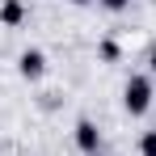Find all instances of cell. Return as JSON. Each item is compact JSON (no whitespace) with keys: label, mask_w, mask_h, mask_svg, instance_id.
<instances>
[{"label":"cell","mask_w":156,"mask_h":156,"mask_svg":"<svg viewBox=\"0 0 156 156\" xmlns=\"http://www.w3.org/2000/svg\"><path fill=\"white\" fill-rule=\"evenodd\" d=\"M122 110L131 118H139V114L152 110V76H131L122 84Z\"/></svg>","instance_id":"cell-1"},{"label":"cell","mask_w":156,"mask_h":156,"mask_svg":"<svg viewBox=\"0 0 156 156\" xmlns=\"http://www.w3.org/2000/svg\"><path fill=\"white\" fill-rule=\"evenodd\" d=\"M72 139H76V148H80L84 156H101V131H97L93 118H80L76 131H72Z\"/></svg>","instance_id":"cell-2"},{"label":"cell","mask_w":156,"mask_h":156,"mask_svg":"<svg viewBox=\"0 0 156 156\" xmlns=\"http://www.w3.org/2000/svg\"><path fill=\"white\" fill-rule=\"evenodd\" d=\"M17 72H21V80H42V72H47V55L38 51V47H26V51L17 55Z\"/></svg>","instance_id":"cell-3"},{"label":"cell","mask_w":156,"mask_h":156,"mask_svg":"<svg viewBox=\"0 0 156 156\" xmlns=\"http://www.w3.org/2000/svg\"><path fill=\"white\" fill-rule=\"evenodd\" d=\"M30 17V9H26V0H0V26H9V30H17L21 21Z\"/></svg>","instance_id":"cell-4"},{"label":"cell","mask_w":156,"mask_h":156,"mask_svg":"<svg viewBox=\"0 0 156 156\" xmlns=\"http://www.w3.org/2000/svg\"><path fill=\"white\" fill-rule=\"evenodd\" d=\"M97 59H101V63H118V59H122V47H118L114 38H101V42H97Z\"/></svg>","instance_id":"cell-5"},{"label":"cell","mask_w":156,"mask_h":156,"mask_svg":"<svg viewBox=\"0 0 156 156\" xmlns=\"http://www.w3.org/2000/svg\"><path fill=\"white\" fill-rule=\"evenodd\" d=\"M139 156H156V127L139 135Z\"/></svg>","instance_id":"cell-6"},{"label":"cell","mask_w":156,"mask_h":156,"mask_svg":"<svg viewBox=\"0 0 156 156\" xmlns=\"http://www.w3.org/2000/svg\"><path fill=\"white\" fill-rule=\"evenodd\" d=\"M97 4H101L105 13H127L131 9V0H97Z\"/></svg>","instance_id":"cell-7"},{"label":"cell","mask_w":156,"mask_h":156,"mask_svg":"<svg viewBox=\"0 0 156 156\" xmlns=\"http://www.w3.org/2000/svg\"><path fill=\"white\" fill-rule=\"evenodd\" d=\"M148 72H152V76H156V47H152V51H148Z\"/></svg>","instance_id":"cell-8"},{"label":"cell","mask_w":156,"mask_h":156,"mask_svg":"<svg viewBox=\"0 0 156 156\" xmlns=\"http://www.w3.org/2000/svg\"><path fill=\"white\" fill-rule=\"evenodd\" d=\"M68 4H76V9H80V4H93V0H68Z\"/></svg>","instance_id":"cell-9"}]
</instances>
